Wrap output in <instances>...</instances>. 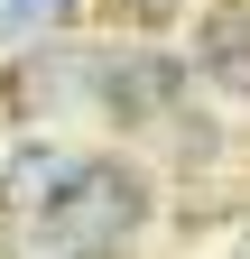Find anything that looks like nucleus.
<instances>
[{
	"instance_id": "nucleus-1",
	"label": "nucleus",
	"mask_w": 250,
	"mask_h": 259,
	"mask_svg": "<svg viewBox=\"0 0 250 259\" xmlns=\"http://www.w3.org/2000/svg\"><path fill=\"white\" fill-rule=\"evenodd\" d=\"M130 222H139V185L111 176V167H84V176L65 185V204H47V232H56L65 259H102Z\"/></svg>"
},
{
	"instance_id": "nucleus-2",
	"label": "nucleus",
	"mask_w": 250,
	"mask_h": 259,
	"mask_svg": "<svg viewBox=\"0 0 250 259\" xmlns=\"http://www.w3.org/2000/svg\"><path fill=\"white\" fill-rule=\"evenodd\" d=\"M74 176H84V157H65V148H19L10 167H0V204H10V213H47V204H65Z\"/></svg>"
},
{
	"instance_id": "nucleus-3",
	"label": "nucleus",
	"mask_w": 250,
	"mask_h": 259,
	"mask_svg": "<svg viewBox=\"0 0 250 259\" xmlns=\"http://www.w3.org/2000/svg\"><path fill=\"white\" fill-rule=\"evenodd\" d=\"M204 65H223V83H241V93H250V28H241V19H223V28L204 37Z\"/></svg>"
},
{
	"instance_id": "nucleus-4",
	"label": "nucleus",
	"mask_w": 250,
	"mask_h": 259,
	"mask_svg": "<svg viewBox=\"0 0 250 259\" xmlns=\"http://www.w3.org/2000/svg\"><path fill=\"white\" fill-rule=\"evenodd\" d=\"M74 0H0V37H47V28H65Z\"/></svg>"
},
{
	"instance_id": "nucleus-5",
	"label": "nucleus",
	"mask_w": 250,
	"mask_h": 259,
	"mask_svg": "<svg viewBox=\"0 0 250 259\" xmlns=\"http://www.w3.org/2000/svg\"><path fill=\"white\" fill-rule=\"evenodd\" d=\"M148 10H167V0H148Z\"/></svg>"
}]
</instances>
